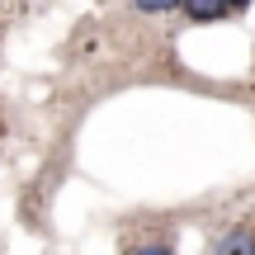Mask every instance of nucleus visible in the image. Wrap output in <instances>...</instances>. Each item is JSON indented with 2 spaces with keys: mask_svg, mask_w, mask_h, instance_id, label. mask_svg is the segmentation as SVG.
Wrapping results in <instances>:
<instances>
[{
  "mask_svg": "<svg viewBox=\"0 0 255 255\" xmlns=\"http://www.w3.org/2000/svg\"><path fill=\"white\" fill-rule=\"evenodd\" d=\"M137 14H170V9H180V0H132Z\"/></svg>",
  "mask_w": 255,
  "mask_h": 255,
  "instance_id": "obj_3",
  "label": "nucleus"
},
{
  "mask_svg": "<svg viewBox=\"0 0 255 255\" xmlns=\"http://www.w3.org/2000/svg\"><path fill=\"white\" fill-rule=\"evenodd\" d=\"M213 255H255V237L246 227H232L218 237V246H213Z\"/></svg>",
  "mask_w": 255,
  "mask_h": 255,
  "instance_id": "obj_2",
  "label": "nucleus"
},
{
  "mask_svg": "<svg viewBox=\"0 0 255 255\" xmlns=\"http://www.w3.org/2000/svg\"><path fill=\"white\" fill-rule=\"evenodd\" d=\"M132 255H175V246H170V241H142Z\"/></svg>",
  "mask_w": 255,
  "mask_h": 255,
  "instance_id": "obj_4",
  "label": "nucleus"
},
{
  "mask_svg": "<svg viewBox=\"0 0 255 255\" xmlns=\"http://www.w3.org/2000/svg\"><path fill=\"white\" fill-rule=\"evenodd\" d=\"M227 5H232V14H246V9H251V0H227Z\"/></svg>",
  "mask_w": 255,
  "mask_h": 255,
  "instance_id": "obj_5",
  "label": "nucleus"
},
{
  "mask_svg": "<svg viewBox=\"0 0 255 255\" xmlns=\"http://www.w3.org/2000/svg\"><path fill=\"white\" fill-rule=\"evenodd\" d=\"M180 14L189 24H222V19H232V5L227 0H180Z\"/></svg>",
  "mask_w": 255,
  "mask_h": 255,
  "instance_id": "obj_1",
  "label": "nucleus"
}]
</instances>
